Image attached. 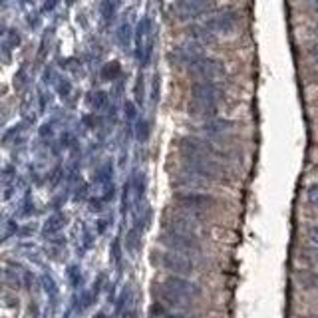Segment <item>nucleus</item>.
I'll use <instances>...</instances> for the list:
<instances>
[{
    "label": "nucleus",
    "mask_w": 318,
    "mask_h": 318,
    "mask_svg": "<svg viewBox=\"0 0 318 318\" xmlns=\"http://www.w3.org/2000/svg\"><path fill=\"white\" fill-rule=\"evenodd\" d=\"M159 296L171 306H185L201 296V288L185 276L171 274L159 284Z\"/></svg>",
    "instance_id": "obj_1"
},
{
    "label": "nucleus",
    "mask_w": 318,
    "mask_h": 318,
    "mask_svg": "<svg viewBox=\"0 0 318 318\" xmlns=\"http://www.w3.org/2000/svg\"><path fill=\"white\" fill-rule=\"evenodd\" d=\"M183 167L199 177H203L205 181H231L225 165L219 159L213 157H201V155H183Z\"/></svg>",
    "instance_id": "obj_2"
},
{
    "label": "nucleus",
    "mask_w": 318,
    "mask_h": 318,
    "mask_svg": "<svg viewBox=\"0 0 318 318\" xmlns=\"http://www.w3.org/2000/svg\"><path fill=\"white\" fill-rule=\"evenodd\" d=\"M161 225H163V231H167V233H175V235H183V237H191V239H199V233H201L199 219L187 211L165 213Z\"/></svg>",
    "instance_id": "obj_3"
},
{
    "label": "nucleus",
    "mask_w": 318,
    "mask_h": 318,
    "mask_svg": "<svg viewBox=\"0 0 318 318\" xmlns=\"http://www.w3.org/2000/svg\"><path fill=\"white\" fill-rule=\"evenodd\" d=\"M173 201H175V205L181 211H187L191 213V215L211 211V209L217 207V199L213 195H205V193H199V191H181V193H175Z\"/></svg>",
    "instance_id": "obj_4"
},
{
    "label": "nucleus",
    "mask_w": 318,
    "mask_h": 318,
    "mask_svg": "<svg viewBox=\"0 0 318 318\" xmlns=\"http://www.w3.org/2000/svg\"><path fill=\"white\" fill-rule=\"evenodd\" d=\"M133 38H135V58L145 66L151 60V52H153V24H151V18L145 16L137 22Z\"/></svg>",
    "instance_id": "obj_5"
},
{
    "label": "nucleus",
    "mask_w": 318,
    "mask_h": 318,
    "mask_svg": "<svg viewBox=\"0 0 318 318\" xmlns=\"http://www.w3.org/2000/svg\"><path fill=\"white\" fill-rule=\"evenodd\" d=\"M159 243L173 253L185 255V257H197L201 255V245L199 239H191V237H183V235H175V233H167L163 231L159 235Z\"/></svg>",
    "instance_id": "obj_6"
},
{
    "label": "nucleus",
    "mask_w": 318,
    "mask_h": 318,
    "mask_svg": "<svg viewBox=\"0 0 318 318\" xmlns=\"http://www.w3.org/2000/svg\"><path fill=\"white\" fill-rule=\"evenodd\" d=\"M153 259L161 268H165L177 276H185L195 270L191 257H185V255H179L173 251H157V253H153Z\"/></svg>",
    "instance_id": "obj_7"
},
{
    "label": "nucleus",
    "mask_w": 318,
    "mask_h": 318,
    "mask_svg": "<svg viewBox=\"0 0 318 318\" xmlns=\"http://www.w3.org/2000/svg\"><path fill=\"white\" fill-rule=\"evenodd\" d=\"M187 70L191 72V76L201 78V82H217V80L225 78V74H227L223 62H219L215 58H207V56L191 62L187 66Z\"/></svg>",
    "instance_id": "obj_8"
},
{
    "label": "nucleus",
    "mask_w": 318,
    "mask_h": 318,
    "mask_svg": "<svg viewBox=\"0 0 318 318\" xmlns=\"http://www.w3.org/2000/svg\"><path fill=\"white\" fill-rule=\"evenodd\" d=\"M177 145H179V149H181V155H201V157H213V159H221L225 157V153L219 149V147H215L213 143L209 141H203V139H199V137H181L179 141H177Z\"/></svg>",
    "instance_id": "obj_9"
},
{
    "label": "nucleus",
    "mask_w": 318,
    "mask_h": 318,
    "mask_svg": "<svg viewBox=\"0 0 318 318\" xmlns=\"http://www.w3.org/2000/svg\"><path fill=\"white\" fill-rule=\"evenodd\" d=\"M213 36H219V34H233L239 26V16L237 12L233 10H225V12H219L211 16L205 24H203Z\"/></svg>",
    "instance_id": "obj_10"
},
{
    "label": "nucleus",
    "mask_w": 318,
    "mask_h": 318,
    "mask_svg": "<svg viewBox=\"0 0 318 318\" xmlns=\"http://www.w3.org/2000/svg\"><path fill=\"white\" fill-rule=\"evenodd\" d=\"M213 6L211 0H175L173 12L179 20H193Z\"/></svg>",
    "instance_id": "obj_11"
},
{
    "label": "nucleus",
    "mask_w": 318,
    "mask_h": 318,
    "mask_svg": "<svg viewBox=\"0 0 318 318\" xmlns=\"http://www.w3.org/2000/svg\"><path fill=\"white\" fill-rule=\"evenodd\" d=\"M191 98L193 100L211 102V104H219V100L223 98V88L217 86L215 82H195L191 86Z\"/></svg>",
    "instance_id": "obj_12"
},
{
    "label": "nucleus",
    "mask_w": 318,
    "mask_h": 318,
    "mask_svg": "<svg viewBox=\"0 0 318 318\" xmlns=\"http://www.w3.org/2000/svg\"><path fill=\"white\" fill-rule=\"evenodd\" d=\"M205 54H203V46H199L197 42H185V44H181V46H177L173 54H171V58L175 60V62H179V64H185V66H189L191 62H195V60H199V58H203Z\"/></svg>",
    "instance_id": "obj_13"
},
{
    "label": "nucleus",
    "mask_w": 318,
    "mask_h": 318,
    "mask_svg": "<svg viewBox=\"0 0 318 318\" xmlns=\"http://www.w3.org/2000/svg\"><path fill=\"white\" fill-rule=\"evenodd\" d=\"M189 113L193 117H199V119H213L215 113H217V104H211V102H203V100H189Z\"/></svg>",
    "instance_id": "obj_14"
},
{
    "label": "nucleus",
    "mask_w": 318,
    "mask_h": 318,
    "mask_svg": "<svg viewBox=\"0 0 318 318\" xmlns=\"http://www.w3.org/2000/svg\"><path fill=\"white\" fill-rule=\"evenodd\" d=\"M175 183H177V187H185L187 191H195L199 187H205V183H209V181H205L203 177H199V175H195V173L185 169L181 175L175 177Z\"/></svg>",
    "instance_id": "obj_15"
},
{
    "label": "nucleus",
    "mask_w": 318,
    "mask_h": 318,
    "mask_svg": "<svg viewBox=\"0 0 318 318\" xmlns=\"http://www.w3.org/2000/svg\"><path fill=\"white\" fill-rule=\"evenodd\" d=\"M66 223H68V219H66V215H64V213H54L52 217H48V221L44 223V227H42V235H44V237H50V235L60 233V231L66 227Z\"/></svg>",
    "instance_id": "obj_16"
},
{
    "label": "nucleus",
    "mask_w": 318,
    "mask_h": 318,
    "mask_svg": "<svg viewBox=\"0 0 318 318\" xmlns=\"http://www.w3.org/2000/svg\"><path fill=\"white\" fill-rule=\"evenodd\" d=\"M187 34H189V38H191V42H197L199 46H203V44H211L215 42V36H213L211 32L203 26V24H197V26H191L189 30H187Z\"/></svg>",
    "instance_id": "obj_17"
},
{
    "label": "nucleus",
    "mask_w": 318,
    "mask_h": 318,
    "mask_svg": "<svg viewBox=\"0 0 318 318\" xmlns=\"http://www.w3.org/2000/svg\"><path fill=\"white\" fill-rule=\"evenodd\" d=\"M229 129H233V121H227V119H217V117L207 119V123L203 125V131H205V133H209V135L225 133V131H229Z\"/></svg>",
    "instance_id": "obj_18"
},
{
    "label": "nucleus",
    "mask_w": 318,
    "mask_h": 318,
    "mask_svg": "<svg viewBox=\"0 0 318 318\" xmlns=\"http://www.w3.org/2000/svg\"><path fill=\"white\" fill-rule=\"evenodd\" d=\"M131 36H133V30H131V24L129 20H121L119 28H117V42L123 50H129L131 46Z\"/></svg>",
    "instance_id": "obj_19"
},
{
    "label": "nucleus",
    "mask_w": 318,
    "mask_h": 318,
    "mask_svg": "<svg viewBox=\"0 0 318 318\" xmlns=\"http://www.w3.org/2000/svg\"><path fill=\"white\" fill-rule=\"evenodd\" d=\"M127 304H129V286H123L117 300H115V316H121L125 312Z\"/></svg>",
    "instance_id": "obj_20"
},
{
    "label": "nucleus",
    "mask_w": 318,
    "mask_h": 318,
    "mask_svg": "<svg viewBox=\"0 0 318 318\" xmlns=\"http://www.w3.org/2000/svg\"><path fill=\"white\" fill-rule=\"evenodd\" d=\"M109 257H111L113 266H117V270H119V268H121V241H119V239H113V241H111Z\"/></svg>",
    "instance_id": "obj_21"
},
{
    "label": "nucleus",
    "mask_w": 318,
    "mask_h": 318,
    "mask_svg": "<svg viewBox=\"0 0 318 318\" xmlns=\"http://www.w3.org/2000/svg\"><path fill=\"white\" fill-rule=\"evenodd\" d=\"M100 12H102V18H104V22H106V24H109V22H111V18L115 16V0H102Z\"/></svg>",
    "instance_id": "obj_22"
},
{
    "label": "nucleus",
    "mask_w": 318,
    "mask_h": 318,
    "mask_svg": "<svg viewBox=\"0 0 318 318\" xmlns=\"http://www.w3.org/2000/svg\"><path fill=\"white\" fill-rule=\"evenodd\" d=\"M88 102H90V106L96 107V109H104L107 106V94L106 92H92L88 96Z\"/></svg>",
    "instance_id": "obj_23"
},
{
    "label": "nucleus",
    "mask_w": 318,
    "mask_h": 318,
    "mask_svg": "<svg viewBox=\"0 0 318 318\" xmlns=\"http://www.w3.org/2000/svg\"><path fill=\"white\" fill-rule=\"evenodd\" d=\"M129 203H131V179L123 185V191H121V217H125L129 211Z\"/></svg>",
    "instance_id": "obj_24"
},
{
    "label": "nucleus",
    "mask_w": 318,
    "mask_h": 318,
    "mask_svg": "<svg viewBox=\"0 0 318 318\" xmlns=\"http://www.w3.org/2000/svg\"><path fill=\"white\" fill-rule=\"evenodd\" d=\"M135 137L139 141H147V137H149V123H147V119H137V123H135Z\"/></svg>",
    "instance_id": "obj_25"
},
{
    "label": "nucleus",
    "mask_w": 318,
    "mask_h": 318,
    "mask_svg": "<svg viewBox=\"0 0 318 318\" xmlns=\"http://www.w3.org/2000/svg\"><path fill=\"white\" fill-rule=\"evenodd\" d=\"M42 286H44V290H46L52 298L58 296V284L54 282V278L50 274H42Z\"/></svg>",
    "instance_id": "obj_26"
},
{
    "label": "nucleus",
    "mask_w": 318,
    "mask_h": 318,
    "mask_svg": "<svg viewBox=\"0 0 318 318\" xmlns=\"http://www.w3.org/2000/svg\"><path fill=\"white\" fill-rule=\"evenodd\" d=\"M68 278H70V284L76 288V286H80V282H82V272H80V266L78 265H70L68 266Z\"/></svg>",
    "instance_id": "obj_27"
},
{
    "label": "nucleus",
    "mask_w": 318,
    "mask_h": 318,
    "mask_svg": "<svg viewBox=\"0 0 318 318\" xmlns=\"http://www.w3.org/2000/svg\"><path fill=\"white\" fill-rule=\"evenodd\" d=\"M102 74H104V78H106V80H113V78L119 74V64H117V62H109V64L104 66Z\"/></svg>",
    "instance_id": "obj_28"
},
{
    "label": "nucleus",
    "mask_w": 318,
    "mask_h": 318,
    "mask_svg": "<svg viewBox=\"0 0 318 318\" xmlns=\"http://www.w3.org/2000/svg\"><path fill=\"white\" fill-rule=\"evenodd\" d=\"M135 117H137V107H135V104L127 102V104H125V119H127V121H133Z\"/></svg>",
    "instance_id": "obj_29"
},
{
    "label": "nucleus",
    "mask_w": 318,
    "mask_h": 318,
    "mask_svg": "<svg viewBox=\"0 0 318 318\" xmlns=\"http://www.w3.org/2000/svg\"><path fill=\"white\" fill-rule=\"evenodd\" d=\"M90 209L94 213H100L102 209H104V199H90Z\"/></svg>",
    "instance_id": "obj_30"
},
{
    "label": "nucleus",
    "mask_w": 318,
    "mask_h": 318,
    "mask_svg": "<svg viewBox=\"0 0 318 318\" xmlns=\"http://www.w3.org/2000/svg\"><path fill=\"white\" fill-rule=\"evenodd\" d=\"M135 96H137V104H143V78L137 80V86H135Z\"/></svg>",
    "instance_id": "obj_31"
},
{
    "label": "nucleus",
    "mask_w": 318,
    "mask_h": 318,
    "mask_svg": "<svg viewBox=\"0 0 318 318\" xmlns=\"http://www.w3.org/2000/svg\"><path fill=\"white\" fill-rule=\"evenodd\" d=\"M308 201H310L312 205H316L318 207V183L316 185H312V187L308 189Z\"/></svg>",
    "instance_id": "obj_32"
},
{
    "label": "nucleus",
    "mask_w": 318,
    "mask_h": 318,
    "mask_svg": "<svg viewBox=\"0 0 318 318\" xmlns=\"http://www.w3.org/2000/svg\"><path fill=\"white\" fill-rule=\"evenodd\" d=\"M308 241H310L312 245H318V225L308 229Z\"/></svg>",
    "instance_id": "obj_33"
},
{
    "label": "nucleus",
    "mask_w": 318,
    "mask_h": 318,
    "mask_svg": "<svg viewBox=\"0 0 318 318\" xmlns=\"http://www.w3.org/2000/svg\"><path fill=\"white\" fill-rule=\"evenodd\" d=\"M86 193H88V185L84 183V185H80V187H78V191H76V195H74V199H76V201H80L82 197H86Z\"/></svg>",
    "instance_id": "obj_34"
},
{
    "label": "nucleus",
    "mask_w": 318,
    "mask_h": 318,
    "mask_svg": "<svg viewBox=\"0 0 318 318\" xmlns=\"http://www.w3.org/2000/svg\"><path fill=\"white\" fill-rule=\"evenodd\" d=\"M68 92H70V84H68V82H62V84H60V94L66 96Z\"/></svg>",
    "instance_id": "obj_35"
},
{
    "label": "nucleus",
    "mask_w": 318,
    "mask_h": 318,
    "mask_svg": "<svg viewBox=\"0 0 318 318\" xmlns=\"http://www.w3.org/2000/svg\"><path fill=\"white\" fill-rule=\"evenodd\" d=\"M107 229V221H98V233L100 235H104Z\"/></svg>",
    "instance_id": "obj_36"
},
{
    "label": "nucleus",
    "mask_w": 318,
    "mask_h": 318,
    "mask_svg": "<svg viewBox=\"0 0 318 318\" xmlns=\"http://www.w3.org/2000/svg\"><path fill=\"white\" fill-rule=\"evenodd\" d=\"M94 318H107V316H106V314H104V312H100V314H96V316H94Z\"/></svg>",
    "instance_id": "obj_37"
}]
</instances>
